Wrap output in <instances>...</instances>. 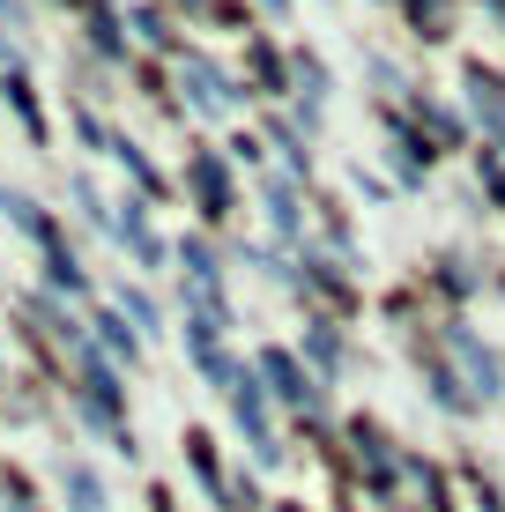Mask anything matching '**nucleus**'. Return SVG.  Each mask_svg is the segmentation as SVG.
Here are the masks:
<instances>
[]
</instances>
